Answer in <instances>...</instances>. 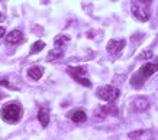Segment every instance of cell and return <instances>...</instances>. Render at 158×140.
Returning a JSON list of instances; mask_svg holds the SVG:
<instances>
[{
	"mask_svg": "<svg viewBox=\"0 0 158 140\" xmlns=\"http://www.w3.org/2000/svg\"><path fill=\"white\" fill-rule=\"evenodd\" d=\"M23 39V33L20 30H12L7 36H6V42L7 44H19Z\"/></svg>",
	"mask_w": 158,
	"mask_h": 140,
	"instance_id": "30bf717a",
	"label": "cell"
},
{
	"mask_svg": "<svg viewBox=\"0 0 158 140\" xmlns=\"http://www.w3.org/2000/svg\"><path fill=\"white\" fill-rule=\"evenodd\" d=\"M44 48H45V44H44L42 41H36V42L32 45V48H31V53H36Z\"/></svg>",
	"mask_w": 158,
	"mask_h": 140,
	"instance_id": "2e32d148",
	"label": "cell"
},
{
	"mask_svg": "<svg viewBox=\"0 0 158 140\" xmlns=\"http://www.w3.org/2000/svg\"><path fill=\"white\" fill-rule=\"evenodd\" d=\"M67 72L71 75V78H74L77 82L83 84L84 87H91V82L86 78L87 75V69L84 67H68Z\"/></svg>",
	"mask_w": 158,
	"mask_h": 140,
	"instance_id": "5b68a950",
	"label": "cell"
},
{
	"mask_svg": "<svg viewBox=\"0 0 158 140\" xmlns=\"http://www.w3.org/2000/svg\"><path fill=\"white\" fill-rule=\"evenodd\" d=\"M38 120L41 121L42 127H47L49 123V111L47 107H41L38 111Z\"/></svg>",
	"mask_w": 158,
	"mask_h": 140,
	"instance_id": "8fae6325",
	"label": "cell"
},
{
	"mask_svg": "<svg viewBox=\"0 0 158 140\" xmlns=\"http://www.w3.org/2000/svg\"><path fill=\"white\" fill-rule=\"evenodd\" d=\"M5 33H6V29L0 26V38H3V36H5Z\"/></svg>",
	"mask_w": 158,
	"mask_h": 140,
	"instance_id": "ac0fdd59",
	"label": "cell"
},
{
	"mask_svg": "<svg viewBox=\"0 0 158 140\" xmlns=\"http://www.w3.org/2000/svg\"><path fill=\"white\" fill-rule=\"evenodd\" d=\"M2 97H3V94H2V92H0V98H2Z\"/></svg>",
	"mask_w": 158,
	"mask_h": 140,
	"instance_id": "ffe728a7",
	"label": "cell"
},
{
	"mask_svg": "<svg viewBox=\"0 0 158 140\" xmlns=\"http://www.w3.org/2000/svg\"><path fill=\"white\" fill-rule=\"evenodd\" d=\"M100 111L103 113V114H113V116H118V110H116V107H113V106L102 107Z\"/></svg>",
	"mask_w": 158,
	"mask_h": 140,
	"instance_id": "9a60e30c",
	"label": "cell"
},
{
	"mask_svg": "<svg viewBox=\"0 0 158 140\" xmlns=\"http://www.w3.org/2000/svg\"><path fill=\"white\" fill-rule=\"evenodd\" d=\"M42 74H44L42 67H32L28 69V75L32 78V80H35V81L42 77Z\"/></svg>",
	"mask_w": 158,
	"mask_h": 140,
	"instance_id": "7c38bea8",
	"label": "cell"
},
{
	"mask_svg": "<svg viewBox=\"0 0 158 140\" xmlns=\"http://www.w3.org/2000/svg\"><path fill=\"white\" fill-rule=\"evenodd\" d=\"M158 71V59L157 62H149V64H145L142 67L138 69V72L132 78V84L135 85H141L144 81H147L154 72H157Z\"/></svg>",
	"mask_w": 158,
	"mask_h": 140,
	"instance_id": "6da1fadb",
	"label": "cell"
},
{
	"mask_svg": "<svg viewBox=\"0 0 158 140\" xmlns=\"http://www.w3.org/2000/svg\"><path fill=\"white\" fill-rule=\"evenodd\" d=\"M5 19V18H3V15H2V13H0V22H2V20Z\"/></svg>",
	"mask_w": 158,
	"mask_h": 140,
	"instance_id": "d6986e66",
	"label": "cell"
},
{
	"mask_svg": "<svg viewBox=\"0 0 158 140\" xmlns=\"http://www.w3.org/2000/svg\"><path fill=\"white\" fill-rule=\"evenodd\" d=\"M132 13L138 20L141 22H147L151 16V9H149V3L147 2H134L132 3Z\"/></svg>",
	"mask_w": 158,
	"mask_h": 140,
	"instance_id": "3957f363",
	"label": "cell"
},
{
	"mask_svg": "<svg viewBox=\"0 0 158 140\" xmlns=\"http://www.w3.org/2000/svg\"><path fill=\"white\" fill-rule=\"evenodd\" d=\"M125 45H126V42H125L123 39H122V41L112 39V41H109V44H107V52H109L110 55H113V56H118V55L122 52V49L125 48Z\"/></svg>",
	"mask_w": 158,
	"mask_h": 140,
	"instance_id": "8992f818",
	"label": "cell"
},
{
	"mask_svg": "<svg viewBox=\"0 0 158 140\" xmlns=\"http://www.w3.org/2000/svg\"><path fill=\"white\" fill-rule=\"evenodd\" d=\"M154 56V52L152 51H145L144 53H141V55H139L138 58L139 59H148V58H152Z\"/></svg>",
	"mask_w": 158,
	"mask_h": 140,
	"instance_id": "e0dca14e",
	"label": "cell"
},
{
	"mask_svg": "<svg viewBox=\"0 0 158 140\" xmlns=\"http://www.w3.org/2000/svg\"><path fill=\"white\" fill-rule=\"evenodd\" d=\"M68 41H70L68 36H65V35H58V36H55V39H54V45H55L57 48H60V46L67 44Z\"/></svg>",
	"mask_w": 158,
	"mask_h": 140,
	"instance_id": "4fadbf2b",
	"label": "cell"
},
{
	"mask_svg": "<svg viewBox=\"0 0 158 140\" xmlns=\"http://www.w3.org/2000/svg\"><path fill=\"white\" fill-rule=\"evenodd\" d=\"M148 107H149V103L145 97H138V98H135L134 103H132V108H134V111H136V113L145 111Z\"/></svg>",
	"mask_w": 158,
	"mask_h": 140,
	"instance_id": "ba28073f",
	"label": "cell"
},
{
	"mask_svg": "<svg viewBox=\"0 0 158 140\" xmlns=\"http://www.w3.org/2000/svg\"><path fill=\"white\" fill-rule=\"evenodd\" d=\"M61 56H62V51H61V49H54V51H51V52L48 53L47 61H54V59L61 58Z\"/></svg>",
	"mask_w": 158,
	"mask_h": 140,
	"instance_id": "5bb4252c",
	"label": "cell"
},
{
	"mask_svg": "<svg viewBox=\"0 0 158 140\" xmlns=\"http://www.w3.org/2000/svg\"><path fill=\"white\" fill-rule=\"evenodd\" d=\"M68 117H70L74 123H84V121L87 120V114L81 110V108H77V110L68 113Z\"/></svg>",
	"mask_w": 158,
	"mask_h": 140,
	"instance_id": "9c48e42d",
	"label": "cell"
},
{
	"mask_svg": "<svg viewBox=\"0 0 158 140\" xmlns=\"http://www.w3.org/2000/svg\"><path fill=\"white\" fill-rule=\"evenodd\" d=\"M96 94L102 100H105V101H107V103H113L116 98L119 97L120 91L116 87H113V85H103V87H100L97 90Z\"/></svg>",
	"mask_w": 158,
	"mask_h": 140,
	"instance_id": "277c9868",
	"label": "cell"
},
{
	"mask_svg": "<svg viewBox=\"0 0 158 140\" xmlns=\"http://www.w3.org/2000/svg\"><path fill=\"white\" fill-rule=\"evenodd\" d=\"M129 137L134 140H154V133L151 130H135L129 133Z\"/></svg>",
	"mask_w": 158,
	"mask_h": 140,
	"instance_id": "52a82bcc",
	"label": "cell"
},
{
	"mask_svg": "<svg viewBox=\"0 0 158 140\" xmlns=\"http://www.w3.org/2000/svg\"><path fill=\"white\" fill-rule=\"evenodd\" d=\"M22 117V107L16 103H10L2 108V119L7 123H18Z\"/></svg>",
	"mask_w": 158,
	"mask_h": 140,
	"instance_id": "7a4b0ae2",
	"label": "cell"
}]
</instances>
